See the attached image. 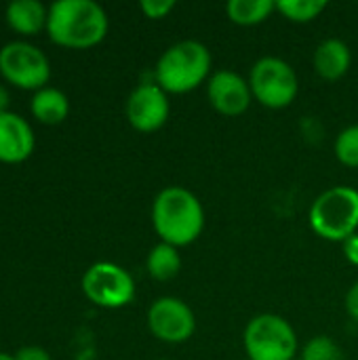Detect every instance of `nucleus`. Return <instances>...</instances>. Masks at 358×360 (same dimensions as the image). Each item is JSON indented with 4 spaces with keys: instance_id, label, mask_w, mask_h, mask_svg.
<instances>
[{
    "instance_id": "obj_1",
    "label": "nucleus",
    "mask_w": 358,
    "mask_h": 360,
    "mask_svg": "<svg viewBox=\"0 0 358 360\" xmlns=\"http://www.w3.org/2000/svg\"><path fill=\"white\" fill-rule=\"evenodd\" d=\"M152 228L160 243L177 249L188 247L205 230V207L188 188H162L152 202Z\"/></svg>"
},
{
    "instance_id": "obj_2",
    "label": "nucleus",
    "mask_w": 358,
    "mask_h": 360,
    "mask_svg": "<svg viewBox=\"0 0 358 360\" xmlns=\"http://www.w3.org/2000/svg\"><path fill=\"white\" fill-rule=\"evenodd\" d=\"M108 13L95 0H55L49 6L46 34L65 49H91L108 34Z\"/></svg>"
},
{
    "instance_id": "obj_3",
    "label": "nucleus",
    "mask_w": 358,
    "mask_h": 360,
    "mask_svg": "<svg viewBox=\"0 0 358 360\" xmlns=\"http://www.w3.org/2000/svg\"><path fill=\"white\" fill-rule=\"evenodd\" d=\"M213 57L198 40H179L162 51L154 68V82L167 95L196 91L211 78Z\"/></svg>"
},
{
    "instance_id": "obj_4",
    "label": "nucleus",
    "mask_w": 358,
    "mask_h": 360,
    "mask_svg": "<svg viewBox=\"0 0 358 360\" xmlns=\"http://www.w3.org/2000/svg\"><path fill=\"white\" fill-rule=\"evenodd\" d=\"M310 228L329 243H344L358 232V190L333 186L321 192L310 205Z\"/></svg>"
},
{
    "instance_id": "obj_5",
    "label": "nucleus",
    "mask_w": 358,
    "mask_h": 360,
    "mask_svg": "<svg viewBox=\"0 0 358 360\" xmlns=\"http://www.w3.org/2000/svg\"><path fill=\"white\" fill-rule=\"evenodd\" d=\"M243 348L249 360H295L300 342L287 319L264 312L247 323Z\"/></svg>"
},
{
    "instance_id": "obj_6",
    "label": "nucleus",
    "mask_w": 358,
    "mask_h": 360,
    "mask_svg": "<svg viewBox=\"0 0 358 360\" xmlns=\"http://www.w3.org/2000/svg\"><path fill=\"white\" fill-rule=\"evenodd\" d=\"M247 80L251 86L253 101L268 110L289 108L300 93V80L293 65L281 57L257 59L251 65Z\"/></svg>"
},
{
    "instance_id": "obj_7",
    "label": "nucleus",
    "mask_w": 358,
    "mask_h": 360,
    "mask_svg": "<svg viewBox=\"0 0 358 360\" xmlns=\"http://www.w3.org/2000/svg\"><path fill=\"white\" fill-rule=\"evenodd\" d=\"M2 78L21 91H40L51 78L49 57L25 40H11L0 49Z\"/></svg>"
},
{
    "instance_id": "obj_8",
    "label": "nucleus",
    "mask_w": 358,
    "mask_h": 360,
    "mask_svg": "<svg viewBox=\"0 0 358 360\" xmlns=\"http://www.w3.org/2000/svg\"><path fill=\"white\" fill-rule=\"evenodd\" d=\"M82 293L99 308L118 310L133 302L135 283L133 276L118 264L97 262L82 276Z\"/></svg>"
},
{
    "instance_id": "obj_9",
    "label": "nucleus",
    "mask_w": 358,
    "mask_h": 360,
    "mask_svg": "<svg viewBox=\"0 0 358 360\" xmlns=\"http://www.w3.org/2000/svg\"><path fill=\"white\" fill-rule=\"evenodd\" d=\"M146 323L150 333L162 344H184L196 331V316L192 308L179 297H158L150 304Z\"/></svg>"
},
{
    "instance_id": "obj_10",
    "label": "nucleus",
    "mask_w": 358,
    "mask_h": 360,
    "mask_svg": "<svg viewBox=\"0 0 358 360\" xmlns=\"http://www.w3.org/2000/svg\"><path fill=\"white\" fill-rule=\"evenodd\" d=\"M127 120L139 133H154L162 129L171 114L169 95L152 80L135 86L127 99Z\"/></svg>"
},
{
    "instance_id": "obj_11",
    "label": "nucleus",
    "mask_w": 358,
    "mask_h": 360,
    "mask_svg": "<svg viewBox=\"0 0 358 360\" xmlns=\"http://www.w3.org/2000/svg\"><path fill=\"white\" fill-rule=\"evenodd\" d=\"M207 97L211 108L226 118L245 114L253 101L249 80L232 70H217L211 74L207 80Z\"/></svg>"
},
{
    "instance_id": "obj_12",
    "label": "nucleus",
    "mask_w": 358,
    "mask_h": 360,
    "mask_svg": "<svg viewBox=\"0 0 358 360\" xmlns=\"http://www.w3.org/2000/svg\"><path fill=\"white\" fill-rule=\"evenodd\" d=\"M34 131L27 120L15 112L0 114V162L17 165L32 156L34 152Z\"/></svg>"
},
{
    "instance_id": "obj_13",
    "label": "nucleus",
    "mask_w": 358,
    "mask_h": 360,
    "mask_svg": "<svg viewBox=\"0 0 358 360\" xmlns=\"http://www.w3.org/2000/svg\"><path fill=\"white\" fill-rule=\"evenodd\" d=\"M312 65H314V72L323 80L335 82L348 74V70L352 65V51L344 40L327 38L317 46L314 57H312Z\"/></svg>"
},
{
    "instance_id": "obj_14",
    "label": "nucleus",
    "mask_w": 358,
    "mask_h": 360,
    "mask_svg": "<svg viewBox=\"0 0 358 360\" xmlns=\"http://www.w3.org/2000/svg\"><path fill=\"white\" fill-rule=\"evenodd\" d=\"M4 17L17 34L36 36L46 30L49 6H44L40 0H13L11 4H6Z\"/></svg>"
},
{
    "instance_id": "obj_15",
    "label": "nucleus",
    "mask_w": 358,
    "mask_h": 360,
    "mask_svg": "<svg viewBox=\"0 0 358 360\" xmlns=\"http://www.w3.org/2000/svg\"><path fill=\"white\" fill-rule=\"evenodd\" d=\"M30 110L34 118L42 124H59L68 118L70 114V101L65 93L53 86H44L34 93L30 101Z\"/></svg>"
},
{
    "instance_id": "obj_16",
    "label": "nucleus",
    "mask_w": 358,
    "mask_h": 360,
    "mask_svg": "<svg viewBox=\"0 0 358 360\" xmlns=\"http://www.w3.org/2000/svg\"><path fill=\"white\" fill-rule=\"evenodd\" d=\"M146 270L150 274V278L158 281V283H167L173 281L179 270H181V255L177 247H171L167 243H158L150 249L148 257H146Z\"/></svg>"
},
{
    "instance_id": "obj_17",
    "label": "nucleus",
    "mask_w": 358,
    "mask_h": 360,
    "mask_svg": "<svg viewBox=\"0 0 358 360\" xmlns=\"http://www.w3.org/2000/svg\"><path fill=\"white\" fill-rule=\"evenodd\" d=\"M274 11H276V2L272 0H230L226 4L228 19L243 27L264 23Z\"/></svg>"
},
{
    "instance_id": "obj_18",
    "label": "nucleus",
    "mask_w": 358,
    "mask_h": 360,
    "mask_svg": "<svg viewBox=\"0 0 358 360\" xmlns=\"http://www.w3.org/2000/svg\"><path fill=\"white\" fill-rule=\"evenodd\" d=\"M327 8L325 0H279L276 11L293 23H310Z\"/></svg>"
},
{
    "instance_id": "obj_19",
    "label": "nucleus",
    "mask_w": 358,
    "mask_h": 360,
    "mask_svg": "<svg viewBox=\"0 0 358 360\" xmlns=\"http://www.w3.org/2000/svg\"><path fill=\"white\" fill-rule=\"evenodd\" d=\"M333 152L340 165L348 169H358V124H350L335 137Z\"/></svg>"
},
{
    "instance_id": "obj_20",
    "label": "nucleus",
    "mask_w": 358,
    "mask_h": 360,
    "mask_svg": "<svg viewBox=\"0 0 358 360\" xmlns=\"http://www.w3.org/2000/svg\"><path fill=\"white\" fill-rule=\"evenodd\" d=\"M342 348L329 335H314L302 348L300 360H340Z\"/></svg>"
},
{
    "instance_id": "obj_21",
    "label": "nucleus",
    "mask_w": 358,
    "mask_h": 360,
    "mask_svg": "<svg viewBox=\"0 0 358 360\" xmlns=\"http://www.w3.org/2000/svg\"><path fill=\"white\" fill-rule=\"evenodd\" d=\"M139 8H141V13L148 19L158 21V19L169 17V13L175 8V2L173 0H141L139 2Z\"/></svg>"
},
{
    "instance_id": "obj_22",
    "label": "nucleus",
    "mask_w": 358,
    "mask_h": 360,
    "mask_svg": "<svg viewBox=\"0 0 358 360\" xmlns=\"http://www.w3.org/2000/svg\"><path fill=\"white\" fill-rule=\"evenodd\" d=\"M13 356L15 360H51V354L40 346H25V348L17 350Z\"/></svg>"
},
{
    "instance_id": "obj_23",
    "label": "nucleus",
    "mask_w": 358,
    "mask_h": 360,
    "mask_svg": "<svg viewBox=\"0 0 358 360\" xmlns=\"http://www.w3.org/2000/svg\"><path fill=\"white\" fill-rule=\"evenodd\" d=\"M342 251H344V257L348 264L358 266V232L342 243Z\"/></svg>"
},
{
    "instance_id": "obj_24",
    "label": "nucleus",
    "mask_w": 358,
    "mask_h": 360,
    "mask_svg": "<svg viewBox=\"0 0 358 360\" xmlns=\"http://www.w3.org/2000/svg\"><path fill=\"white\" fill-rule=\"evenodd\" d=\"M346 312L354 323H358V281L346 293Z\"/></svg>"
},
{
    "instance_id": "obj_25",
    "label": "nucleus",
    "mask_w": 358,
    "mask_h": 360,
    "mask_svg": "<svg viewBox=\"0 0 358 360\" xmlns=\"http://www.w3.org/2000/svg\"><path fill=\"white\" fill-rule=\"evenodd\" d=\"M8 112V89L0 84V114Z\"/></svg>"
},
{
    "instance_id": "obj_26",
    "label": "nucleus",
    "mask_w": 358,
    "mask_h": 360,
    "mask_svg": "<svg viewBox=\"0 0 358 360\" xmlns=\"http://www.w3.org/2000/svg\"><path fill=\"white\" fill-rule=\"evenodd\" d=\"M0 360H15V356H11L6 352H0Z\"/></svg>"
},
{
    "instance_id": "obj_27",
    "label": "nucleus",
    "mask_w": 358,
    "mask_h": 360,
    "mask_svg": "<svg viewBox=\"0 0 358 360\" xmlns=\"http://www.w3.org/2000/svg\"><path fill=\"white\" fill-rule=\"evenodd\" d=\"M162 360H167V359H162Z\"/></svg>"
},
{
    "instance_id": "obj_28",
    "label": "nucleus",
    "mask_w": 358,
    "mask_h": 360,
    "mask_svg": "<svg viewBox=\"0 0 358 360\" xmlns=\"http://www.w3.org/2000/svg\"><path fill=\"white\" fill-rule=\"evenodd\" d=\"M295 360H300V359H295Z\"/></svg>"
},
{
    "instance_id": "obj_29",
    "label": "nucleus",
    "mask_w": 358,
    "mask_h": 360,
    "mask_svg": "<svg viewBox=\"0 0 358 360\" xmlns=\"http://www.w3.org/2000/svg\"><path fill=\"white\" fill-rule=\"evenodd\" d=\"M247 360H249V359H247Z\"/></svg>"
}]
</instances>
